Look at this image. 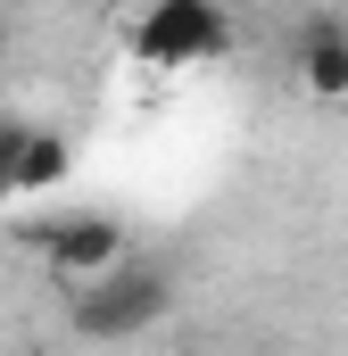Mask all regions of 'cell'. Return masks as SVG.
I'll return each instance as SVG.
<instances>
[{
  "instance_id": "3957f363",
  "label": "cell",
  "mask_w": 348,
  "mask_h": 356,
  "mask_svg": "<svg viewBox=\"0 0 348 356\" xmlns=\"http://www.w3.org/2000/svg\"><path fill=\"white\" fill-rule=\"evenodd\" d=\"M133 50H141L158 75L216 67V58L232 50V17H224V0H150L141 25H133Z\"/></svg>"
},
{
  "instance_id": "7a4b0ae2",
  "label": "cell",
  "mask_w": 348,
  "mask_h": 356,
  "mask_svg": "<svg viewBox=\"0 0 348 356\" xmlns=\"http://www.w3.org/2000/svg\"><path fill=\"white\" fill-rule=\"evenodd\" d=\"M17 241L42 257V273L58 290H91L100 273L125 266V224L108 207H84V216H42V224H17Z\"/></svg>"
},
{
  "instance_id": "277c9868",
  "label": "cell",
  "mask_w": 348,
  "mask_h": 356,
  "mask_svg": "<svg viewBox=\"0 0 348 356\" xmlns=\"http://www.w3.org/2000/svg\"><path fill=\"white\" fill-rule=\"evenodd\" d=\"M299 83L315 91V99H348V25H307V42H299Z\"/></svg>"
},
{
  "instance_id": "52a82bcc",
  "label": "cell",
  "mask_w": 348,
  "mask_h": 356,
  "mask_svg": "<svg viewBox=\"0 0 348 356\" xmlns=\"http://www.w3.org/2000/svg\"><path fill=\"white\" fill-rule=\"evenodd\" d=\"M8 356H42V348H8Z\"/></svg>"
},
{
  "instance_id": "6da1fadb",
  "label": "cell",
  "mask_w": 348,
  "mask_h": 356,
  "mask_svg": "<svg viewBox=\"0 0 348 356\" xmlns=\"http://www.w3.org/2000/svg\"><path fill=\"white\" fill-rule=\"evenodd\" d=\"M166 307H174V273L166 266H141V257H125L116 273H100L91 290H67L75 340H133V332L166 323Z\"/></svg>"
},
{
  "instance_id": "8992f818",
  "label": "cell",
  "mask_w": 348,
  "mask_h": 356,
  "mask_svg": "<svg viewBox=\"0 0 348 356\" xmlns=\"http://www.w3.org/2000/svg\"><path fill=\"white\" fill-rule=\"evenodd\" d=\"M25 141H33V124H25V116H0V199L17 191V166H25Z\"/></svg>"
},
{
  "instance_id": "5b68a950",
  "label": "cell",
  "mask_w": 348,
  "mask_h": 356,
  "mask_svg": "<svg viewBox=\"0 0 348 356\" xmlns=\"http://www.w3.org/2000/svg\"><path fill=\"white\" fill-rule=\"evenodd\" d=\"M67 175H75V141H67L58 124H33L25 166H17V191H8V199H42V191H58Z\"/></svg>"
}]
</instances>
